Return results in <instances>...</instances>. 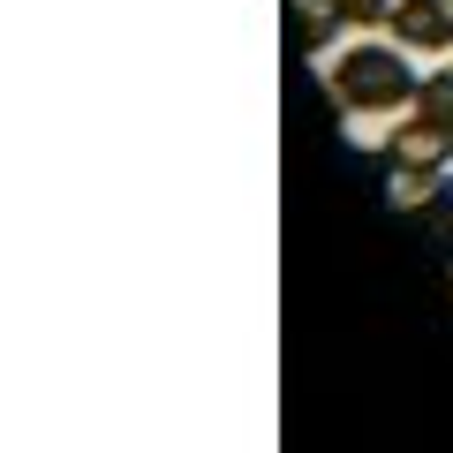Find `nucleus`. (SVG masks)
Segmentation results:
<instances>
[{"label": "nucleus", "instance_id": "7ed1b4c3", "mask_svg": "<svg viewBox=\"0 0 453 453\" xmlns=\"http://www.w3.org/2000/svg\"><path fill=\"white\" fill-rule=\"evenodd\" d=\"M386 31L408 53H446L453 46V0H393Z\"/></svg>", "mask_w": 453, "mask_h": 453}, {"label": "nucleus", "instance_id": "39448f33", "mask_svg": "<svg viewBox=\"0 0 453 453\" xmlns=\"http://www.w3.org/2000/svg\"><path fill=\"white\" fill-rule=\"evenodd\" d=\"M408 113H416V121H431V129H453V76H423Z\"/></svg>", "mask_w": 453, "mask_h": 453}, {"label": "nucleus", "instance_id": "f257e3e1", "mask_svg": "<svg viewBox=\"0 0 453 453\" xmlns=\"http://www.w3.org/2000/svg\"><path fill=\"white\" fill-rule=\"evenodd\" d=\"M416 68H408V46H348L333 68H325V91H333L340 113H393L416 106Z\"/></svg>", "mask_w": 453, "mask_h": 453}, {"label": "nucleus", "instance_id": "f03ea898", "mask_svg": "<svg viewBox=\"0 0 453 453\" xmlns=\"http://www.w3.org/2000/svg\"><path fill=\"white\" fill-rule=\"evenodd\" d=\"M453 159V129H431V121H401L378 151V174H446Z\"/></svg>", "mask_w": 453, "mask_h": 453}, {"label": "nucleus", "instance_id": "20e7f679", "mask_svg": "<svg viewBox=\"0 0 453 453\" xmlns=\"http://www.w3.org/2000/svg\"><path fill=\"white\" fill-rule=\"evenodd\" d=\"M340 31H348L340 0H288V46L295 53H325Z\"/></svg>", "mask_w": 453, "mask_h": 453}, {"label": "nucleus", "instance_id": "0eeeda50", "mask_svg": "<svg viewBox=\"0 0 453 453\" xmlns=\"http://www.w3.org/2000/svg\"><path fill=\"white\" fill-rule=\"evenodd\" d=\"M446 288H453V242H446Z\"/></svg>", "mask_w": 453, "mask_h": 453}, {"label": "nucleus", "instance_id": "423d86ee", "mask_svg": "<svg viewBox=\"0 0 453 453\" xmlns=\"http://www.w3.org/2000/svg\"><path fill=\"white\" fill-rule=\"evenodd\" d=\"M340 16H348V31H371L393 16V0H340Z\"/></svg>", "mask_w": 453, "mask_h": 453}]
</instances>
